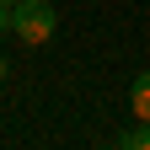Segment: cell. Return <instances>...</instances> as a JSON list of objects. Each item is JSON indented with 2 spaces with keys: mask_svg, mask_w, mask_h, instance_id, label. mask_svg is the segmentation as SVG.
<instances>
[{
  "mask_svg": "<svg viewBox=\"0 0 150 150\" xmlns=\"http://www.w3.org/2000/svg\"><path fill=\"white\" fill-rule=\"evenodd\" d=\"M54 27H59V16H54L48 0H16V6H11V32L22 38L27 48H43L54 38Z\"/></svg>",
  "mask_w": 150,
  "mask_h": 150,
  "instance_id": "1",
  "label": "cell"
},
{
  "mask_svg": "<svg viewBox=\"0 0 150 150\" xmlns=\"http://www.w3.org/2000/svg\"><path fill=\"white\" fill-rule=\"evenodd\" d=\"M129 107H134V118L150 123V70L134 75V86H129Z\"/></svg>",
  "mask_w": 150,
  "mask_h": 150,
  "instance_id": "2",
  "label": "cell"
},
{
  "mask_svg": "<svg viewBox=\"0 0 150 150\" xmlns=\"http://www.w3.org/2000/svg\"><path fill=\"white\" fill-rule=\"evenodd\" d=\"M118 150H150V123L123 129V134H118Z\"/></svg>",
  "mask_w": 150,
  "mask_h": 150,
  "instance_id": "3",
  "label": "cell"
},
{
  "mask_svg": "<svg viewBox=\"0 0 150 150\" xmlns=\"http://www.w3.org/2000/svg\"><path fill=\"white\" fill-rule=\"evenodd\" d=\"M11 32V6H0V38Z\"/></svg>",
  "mask_w": 150,
  "mask_h": 150,
  "instance_id": "4",
  "label": "cell"
},
{
  "mask_svg": "<svg viewBox=\"0 0 150 150\" xmlns=\"http://www.w3.org/2000/svg\"><path fill=\"white\" fill-rule=\"evenodd\" d=\"M6 75H11V59H6V54H0V81H6Z\"/></svg>",
  "mask_w": 150,
  "mask_h": 150,
  "instance_id": "5",
  "label": "cell"
},
{
  "mask_svg": "<svg viewBox=\"0 0 150 150\" xmlns=\"http://www.w3.org/2000/svg\"><path fill=\"white\" fill-rule=\"evenodd\" d=\"M0 6H16V0H0Z\"/></svg>",
  "mask_w": 150,
  "mask_h": 150,
  "instance_id": "6",
  "label": "cell"
}]
</instances>
